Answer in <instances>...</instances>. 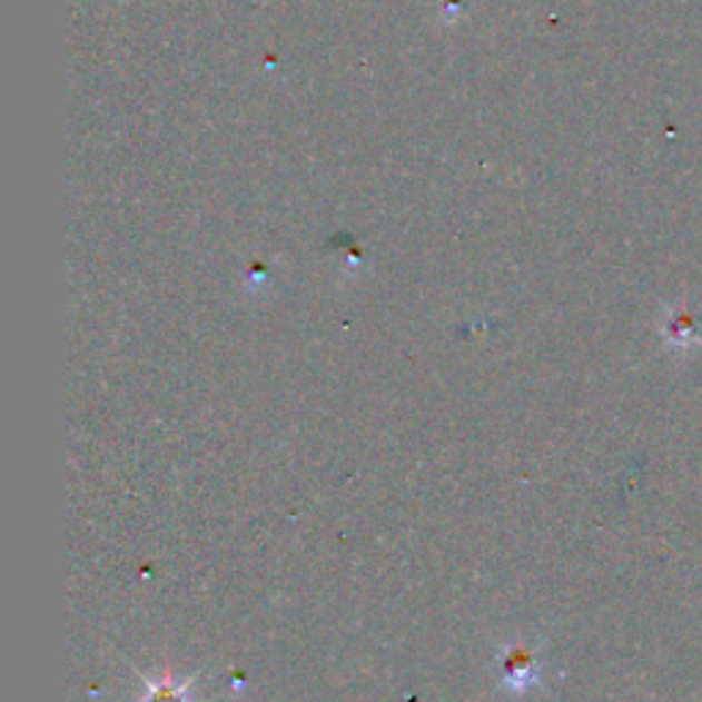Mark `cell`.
I'll return each mask as SVG.
<instances>
[{
    "mask_svg": "<svg viewBox=\"0 0 702 702\" xmlns=\"http://www.w3.org/2000/svg\"><path fill=\"white\" fill-rule=\"evenodd\" d=\"M538 681V666L533 662V653L524 647H511L503 662V683L516 694L527 692Z\"/></svg>",
    "mask_w": 702,
    "mask_h": 702,
    "instance_id": "6da1fadb",
    "label": "cell"
},
{
    "mask_svg": "<svg viewBox=\"0 0 702 702\" xmlns=\"http://www.w3.org/2000/svg\"><path fill=\"white\" fill-rule=\"evenodd\" d=\"M146 702H190V698H187L185 689L176 686L174 681H162L151 689Z\"/></svg>",
    "mask_w": 702,
    "mask_h": 702,
    "instance_id": "7a4b0ae2",
    "label": "cell"
}]
</instances>
